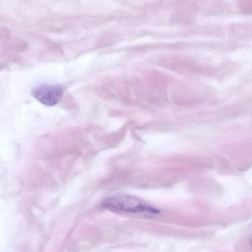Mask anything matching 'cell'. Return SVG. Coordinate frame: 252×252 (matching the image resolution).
Segmentation results:
<instances>
[{"label": "cell", "instance_id": "cell-3", "mask_svg": "<svg viewBox=\"0 0 252 252\" xmlns=\"http://www.w3.org/2000/svg\"><path fill=\"white\" fill-rule=\"evenodd\" d=\"M144 78L146 82L156 90L163 91L168 86V79L164 74L158 71H149L145 74Z\"/></svg>", "mask_w": 252, "mask_h": 252}, {"label": "cell", "instance_id": "cell-1", "mask_svg": "<svg viewBox=\"0 0 252 252\" xmlns=\"http://www.w3.org/2000/svg\"><path fill=\"white\" fill-rule=\"evenodd\" d=\"M103 205L108 209L127 213H146L157 214L158 209L150 206L139 198L129 195H117L108 198Z\"/></svg>", "mask_w": 252, "mask_h": 252}, {"label": "cell", "instance_id": "cell-2", "mask_svg": "<svg viewBox=\"0 0 252 252\" xmlns=\"http://www.w3.org/2000/svg\"><path fill=\"white\" fill-rule=\"evenodd\" d=\"M32 94L42 104L52 106L56 105L62 99L63 89L58 85L43 84L36 86Z\"/></svg>", "mask_w": 252, "mask_h": 252}, {"label": "cell", "instance_id": "cell-4", "mask_svg": "<svg viewBox=\"0 0 252 252\" xmlns=\"http://www.w3.org/2000/svg\"><path fill=\"white\" fill-rule=\"evenodd\" d=\"M251 248L252 249V240L251 241Z\"/></svg>", "mask_w": 252, "mask_h": 252}]
</instances>
